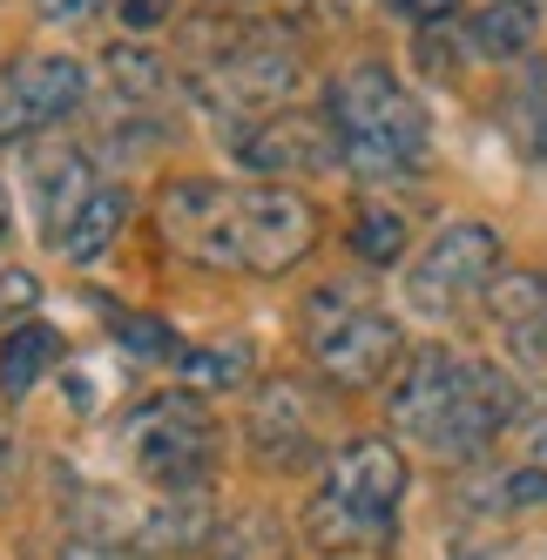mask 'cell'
<instances>
[{
  "label": "cell",
  "instance_id": "cell-11",
  "mask_svg": "<svg viewBox=\"0 0 547 560\" xmlns=\"http://www.w3.org/2000/svg\"><path fill=\"white\" fill-rule=\"evenodd\" d=\"M251 453L264 466H291L311 453V398L291 378H270L251 406Z\"/></svg>",
  "mask_w": 547,
  "mask_h": 560
},
{
  "label": "cell",
  "instance_id": "cell-24",
  "mask_svg": "<svg viewBox=\"0 0 547 560\" xmlns=\"http://www.w3.org/2000/svg\"><path fill=\"white\" fill-rule=\"evenodd\" d=\"M34 298H42V284H34L27 270H8V277H0V325L14 331V317H21V325H27V311H34Z\"/></svg>",
  "mask_w": 547,
  "mask_h": 560
},
{
  "label": "cell",
  "instance_id": "cell-29",
  "mask_svg": "<svg viewBox=\"0 0 547 560\" xmlns=\"http://www.w3.org/2000/svg\"><path fill=\"white\" fill-rule=\"evenodd\" d=\"M68 560H129L123 547H102V540H82V547H68Z\"/></svg>",
  "mask_w": 547,
  "mask_h": 560
},
{
  "label": "cell",
  "instance_id": "cell-16",
  "mask_svg": "<svg viewBox=\"0 0 547 560\" xmlns=\"http://www.w3.org/2000/svg\"><path fill=\"white\" fill-rule=\"evenodd\" d=\"M123 223H129V189H95L89 203H82V217L68 223L61 257H68V264H95V257H108V244L123 236Z\"/></svg>",
  "mask_w": 547,
  "mask_h": 560
},
{
  "label": "cell",
  "instance_id": "cell-20",
  "mask_svg": "<svg viewBox=\"0 0 547 560\" xmlns=\"http://www.w3.org/2000/svg\"><path fill=\"white\" fill-rule=\"evenodd\" d=\"M108 82L123 89L129 102H149L155 89H163V61H155L149 48H136V42H115L108 48Z\"/></svg>",
  "mask_w": 547,
  "mask_h": 560
},
{
  "label": "cell",
  "instance_id": "cell-17",
  "mask_svg": "<svg viewBox=\"0 0 547 560\" xmlns=\"http://www.w3.org/2000/svg\"><path fill=\"white\" fill-rule=\"evenodd\" d=\"M136 534H142V547H197V540H210V500H203V487L197 493H170Z\"/></svg>",
  "mask_w": 547,
  "mask_h": 560
},
{
  "label": "cell",
  "instance_id": "cell-6",
  "mask_svg": "<svg viewBox=\"0 0 547 560\" xmlns=\"http://www.w3.org/2000/svg\"><path fill=\"white\" fill-rule=\"evenodd\" d=\"M89 95V74L74 55H21L8 68V89H0V136H34L74 115Z\"/></svg>",
  "mask_w": 547,
  "mask_h": 560
},
{
  "label": "cell",
  "instance_id": "cell-7",
  "mask_svg": "<svg viewBox=\"0 0 547 560\" xmlns=\"http://www.w3.org/2000/svg\"><path fill=\"white\" fill-rule=\"evenodd\" d=\"M298 89V55L291 48H270V42H244L230 48L217 68H203L197 95L223 115H257V108H278Z\"/></svg>",
  "mask_w": 547,
  "mask_h": 560
},
{
  "label": "cell",
  "instance_id": "cell-4",
  "mask_svg": "<svg viewBox=\"0 0 547 560\" xmlns=\"http://www.w3.org/2000/svg\"><path fill=\"white\" fill-rule=\"evenodd\" d=\"M304 331H311V358L318 372L345 392L379 385L385 372L399 365V325L385 311H359V304H338V291H318L304 311Z\"/></svg>",
  "mask_w": 547,
  "mask_h": 560
},
{
  "label": "cell",
  "instance_id": "cell-28",
  "mask_svg": "<svg viewBox=\"0 0 547 560\" xmlns=\"http://www.w3.org/2000/svg\"><path fill=\"white\" fill-rule=\"evenodd\" d=\"M89 8H95V0H42V14H48V21H82Z\"/></svg>",
  "mask_w": 547,
  "mask_h": 560
},
{
  "label": "cell",
  "instance_id": "cell-8",
  "mask_svg": "<svg viewBox=\"0 0 547 560\" xmlns=\"http://www.w3.org/2000/svg\"><path fill=\"white\" fill-rule=\"evenodd\" d=\"M466 385H474V365L453 358V351H440V345H426L419 358H406V372L393 385V425L433 439L453 419V406L466 398Z\"/></svg>",
  "mask_w": 547,
  "mask_h": 560
},
{
  "label": "cell",
  "instance_id": "cell-12",
  "mask_svg": "<svg viewBox=\"0 0 547 560\" xmlns=\"http://www.w3.org/2000/svg\"><path fill=\"white\" fill-rule=\"evenodd\" d=\"M493 325L507 331V345H514L527 365H547V270H507L493 277Z\"/></svg>",
  "mask_w": 547,
  "mask_h": 560
},
{
  "label": "cell",
  "instance_id": "cell-21",
  "mask_svg": "<svg viewBox=\"0 0 547 560\" xmlns=\"http://www.w3.org/2000/svg\"><path fill=\"white\" fill-rule=\"evenodd\" d=\"M351 250H359L365 264H399V250H406V217L365 210L359 223H351Z\"/></svg>",
  "mask_w": 547,
  "mask_h": 560
},
{
  "label": "cell",
  "instance_id": "cell-9",
  "mask_svg": "<svg viewBox=\"0 0 547 560\" xmlns=\"http://www.w3.org/2000/svg\"><path fill=\"white\" fill-rule=\"evenodd\" d=\"M230 149H237V163H244V170H257V176H304V170L338 163V149L325 142V129H318V122H298V115L257 122L251 136H237Z\"/></svg>",
  "mask_w": 547,
  "mask_h": 560
},
{
  "label": "cell",
  "instance_id": "cell-23",
  "mask_svg": "<svg viewBox=\"0 0 547 560\" xmlns=\"http://www.w3.org/2000/svg\"><path fill=\"white\" fill-rule=\"evenodd\" d=\"M251 372V345H210V351H183V378L189 385H237Z\"/></svg>",
  "mask_w": 547,
  "mask_h": 560
},
{
  "label": "cell",
  "instance_id": "cell-5",
  "mask_svg": "<svg viewBox=\"0 0 547 560\" xmlns=\"http://www.w3.org/2000/svg\"><path fill=\"white\" fill-rule=\"evenodd\" d=\"M493 277H500V236L487 223H446L433 244L419 250V264L406 277V298L426 317H453L480 291H493Z\"/></svg>",
  "mask_w": 547,
  "mask_h": 560
},
{
  "label": "cell",
  "instance_id": "cell-27",
  "mask_svg": "<svg viewBox=\"0 0 547 560\" xmlns=\"http://www.w3.org/2000/svg\"><path fill=\"white\" fill-rule=\"evenodd\" d=\"M399 8H406L412 21H446V14L459 8V0H399Z\"/></svg>",
  "mask_w": 547,
  "mask_h": 560
},
{
  "label": "cell",
  "instance_id": "cell-22",
  "mask_svg": "<svg viewBox=\"0 0 547 560\" xmlns=\"http://www.w3.org/2000/svg\"><path fill=\"white\" fill-rule=\"evenodd\" d=\"M115 338H123L136 358H155V365H183V338L163 325V317H115Z\"/></svg>",
  "mask_w": 547,
  "mask_h": 560
},
{
  "label": "cell",
  "instance_id": "cell-3",
  "mask_svg": "<svg viewBox=\"0 0 547 560\" xmlns=\"http://www.w3.org/2000/svg\"><path fill=\"white\" fill-rule=\"evenodd\" d=\"M129 446H136V472L155 479L170 493H197L210 466H217V419L197 398H149L129 419Z\"/></svg>",
  "mask_w": 547,
  "mask_h": 560
},
{
  "label": "cell",
  "instance_id": "cell-30",
  "mask_svg": "<svg viewBox=\"0 0 547 560\" xmlns=\"http://www.w3.org/2000/svg\"><path fill=\"white\" fill-rule=\"evenodd\" d=\"M534 466H540V472H547V425H540V432H534Z\"/></svg>",
  "mask_w": 547,
  "mask_h": 560
},
{
  "label": "cell",
  "instance_id": "cell-2",
  "mask_svg": "<svg viewBox=\"0 0 547 560\" xmlns=\"http://www.w3.org/2000/svg\"><path fill=\"white\" fill-rule=\"evenodd\" d=\"M331 122L351 163L365 170H406L426 155V108L399 89L393 68L359 61L351 74H338L331 89Z\"/></svg>",
  "mask_w": 547,
  "mask_h": 560
},
{
  "label": "cell",
  "instance_id": "cell-14",
  "mask_svg": "<svg viewBox=\"0 0 547 560\" xmlns=\"http://www.w3.org/2000/svg\"><path fill=\"white\" fill-rule=\"evenodd\" d=\"M304 540L318 547V553H365V547H385V540H393V520L351 506V500H338V493L325 487L318 500L304 506Z\"/></svg>",
  "mask_w": 547,
  "mask_h": 560
},
{
  "label": "cell",
  "instance_id": "cell-13",
  "mask_svg": "<svg viewBox=\"0 0 547 560\" xmlns=\"http://www.w3.org/2000/svg\"><path fill=\"white\" fill-rule=\"evenodd\" d=\"M95 196V183H89V155L82 149H42L34 155V210H42V230L55 236H68V223L82 217V203Z\"/></svg>",
  "mask_w": 547,
  "mask_h": 560
},
{
  "label": "cell",
  "instance_id": "cell-19",
  "mask_svg": "<svg viewBox=\"0 0 547 560\" xmlns=\"http://www.w3.org/2000/svg\"><path fill=\"white\" fill-rule=\"evenodd\" d=\"M223 560H284V527L270 513H237L217 540Z\"/></svg>",
  "mask_w": 547,
  "mask_h": 560
},
{
  "label": "cell",
  "instance_id": "cell-15",
  "mask_svg": "<svg viewBox=\"0 0 547 560\" xmlns=\"http://www.w3.org/2000/svg\"><path fill=\"white\" fill-rule=\"evenodd\" d=\"M55 365H61V338L48 325H34V317L14 325L8 338H0V398H27Z\"/></svg>",
  "mask_w": 547,
  "mask_h": 560
},
{
  "label": "cell",
  "instance_id": "cell-18",
  "mask_svg": "<svg viewBox=\"0 0 547 560\" xmlns=\"http://www.w3.org/2000/svg\"><path fill=\"white\" fill-rule=\"evenodd\" d=\"M534 42V8L527 0H493V8L474 14V55L507 61V55H527Z\"/></svg>",
  "mask_w": 547,
  "mask_h": 560
},
{
  "label": "cell",
  "instance_id": "cell-1",
  "mask_svg": "<svg viewBox=\"0 0 547 560\" xmlns=\"http://www.w3.org/2000/svg\"><path fill=\"white\" fill-rule=\"evenodd\" d=\"M163 236L217 270H257L278 277L291 270L311 236H318V217L298 189H223V183H170L163 189Z\"/></svg>",
  "mask_w": 547,
  "mask_h": 560
},
{
  "label": "cell",
  "instance_id": "cell-25",
  "mask_svg": "<svg viewBox=\"0 0 547 560\" xmlns=\"http://www.w3.org/2000/svg\"><path fill=\"white\" fill-rule=\"evenodd\" d=\"M115 14H123L129 34H149V27L170 21V0H115Z\"/></svg>",
  "mask_w": 547,
  "mask_h": 560
},
{
  "label": "cell",
  "instance_id": "cell-10",
  "mask_svg": "<svg viewBox=\"0 0 547 560\" xmlns=\"http://www.w3.org/2000/svg\"><path fill=\"white\" fill-rule=\"evenodd\" d=\"M331 493L351 500V506H365V513H379V520H393V506L406 493L399 446H385V439H351V446L338 453V466H331Z\"/></svg>",
  "mask_w": 547,
  "mask_h": 560
},
{
  "label": "cell",
  "instance_id": "cell-26",
  "mask_svg": "<svg viewBox=\"0 0 547 560\" xmlns=\"http://www.w3.org/2000/svg\"><path fill=\"white\" fill-rule=\"evenodd\" d=\"M14 487V425H8V412H0V493Z\"/></svg>",
  "mask_w": 547,
  "mask_h": 560
}]
</instances>
